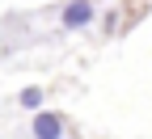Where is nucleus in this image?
Segmentation results:
<instances>
[{
	"label": "nucleus",
	"mask_w": 152,
	"mask_h": 139,
	"mask_svg": "<svg viewBox=\"0 0 152 139\" xmlns=\"http://www.w3.org/2000/svg\"><path fill=\"white\" fill-rule=\"evenodd\" d=\"M93 13H97L93 0H68L59 21H64V30H85V25H93Z\"/></svg>",
	"instance_id": "nucleus-1"
},
{
	"label": "nucleus",
	"mask_w": 152,
	"mask_h": 139,
	"mask_svg": "<svg viewBox=\"0 0 152 139\" xmlns=\"http://www.w3.org/2000/svg\"><path fill=\"white\" fill-rule=\"evenodd\" d=\"M30 139H64V118L51 110H38L30 122Z\"/></svg>",
	"instance_id": "nucleus-2"
},
{
	"label": "nucleus",
	"mask_w": 152,
	"mask_h": 139,
	"mask_svg": "<svg viewBox=\"0 0 152 139\" xmlns=\"http://www.w3.org/2000/svg\"><path fill=\"white\" fill-rule=\"evenodd\" d=\"M17 101H21V110H42V89H38V84H30V89H21V97H17Z\"/></svg>",
	"instance_id": "nucleus-3"
}]
</instances>
